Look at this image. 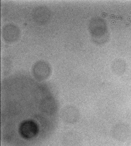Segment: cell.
Segmentation results:
<instances>
[{
  "label": "cell",
  "instance_id": "cell-3",
  "mask_svg": "<svg viewBox=\"0 0 131 146\" xmlns=\"http://www.w3.org/2000/svg\"><path fill=\"white\" fill-rule=\"evenodd\" d=\"M38 131L36 124L32 121H25L20 124L19 127L20 134L26 138H31L35 137Z\"/></svg>",
  "mask_w": 131,
  "mask_h": 146
},
{
  "label": "cell",
  "instance_id": "cell-1",
  "mask_svg": "<svg viewBox=\"0 0 131 146\" xmlns=\"http://www.w3.org/2000/svg\"><path fill=\"white\" fill-rule=\"evenodd\" d=\"M32 73L37 80L42 81L49 78L51 73V68L46 61H38L34 65Z\"/></svg>",
  "mask_w": 131,
  "mask_h": 146
},
{
  "label": "cell",
  "instance_id": "cell-2",
  "mask_svg": "<svg viewBox=\"0 0 131 146\" xmlns=\"http://www.w3.org/2000/svg\"><path fill=\"white\" fill-rule=\"evenodd\" d=\"M60 117L64 123L73 124L79 120L80 118V111L74 106L67 105L61 110Z\"/></svg>",
  "mask_w": 131,
  "mask_h": 146
},
{
  "label": "cell",
  "instance_id": "cell-6",
  "mask_svg": "<svg viewBox=\"0 0 131 146\" xmlns=\"http://www.w3.org/2000/svg\"><path fill=\"white\" fill-rule=\"evenodd\" d=\"M19 28L14 24H7L3 29V37L8 42H14L19 38Z\"/></svg>",
  "mask_w": 131,
  "mask_h": 146
},
{
  "label": "cell",
  "instance_id": "cell-8",
  "mask_svg": "<svg viewBox=\"0 0 131 146\" xmlns=\"http://www.w3.org/2000/svg\"><path fill=\"white\" fill-rule=\"evenodd\" d=\"M125 62L121 60H115L112 65V70L114 72L118 74H122L125 71Z\"/></svg>",
  "mask_w": 131,
  "mask_h": 146
},
{
  "label": "cell",
  "instance_id": "cell-4",
  "mask_svg": "<svg viewBox=\"0 0 131 146\" xmlns=\"http://www.w3.org/2000/svg\"><path fill=\"white\" fill-rule=\"evenodd\" d=\"M33 19L39 24L47 23L50 17V11L45 6H38L33 11Z\"/></svg>",
  "mask_w": 131,
  "mask_h": 146
},
{
  "label": "cell",
  "instance_id": "cell-7",
  "mask_svg": "<svg viewBox=\"0 0 131 146\" xmlns=\"http://www.w3.org/2000/svg\"><path fill=\"white\" fill-rule=\"evenodd\" d=\"M81 137L75 131H69L65 133L62 138V143L63 146H80Z\"/></svg>",
  "mask_w": 131,
  "mask_h": 146
},
{
  "label": "cell",
  "instance_id": "cell-5",
  "mask_svg": "<svg viewBox=\"0 0 131 146\" xmlns=\"http://www.w3.org/2000/svg\"><path fill=\"white\" fill-rule=\"evenodd\" d=\"M40 108L44 113L48 115H53L58 109L57 102L54 98L47 97L41 100Z\"/></svg>",
  "mask_w": 131,
  "mask_h": 146
}]
</instances>
